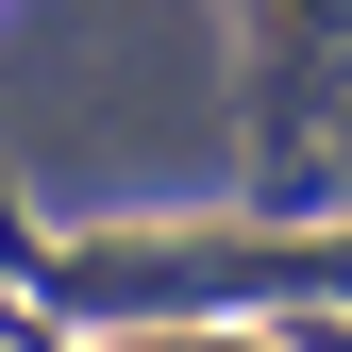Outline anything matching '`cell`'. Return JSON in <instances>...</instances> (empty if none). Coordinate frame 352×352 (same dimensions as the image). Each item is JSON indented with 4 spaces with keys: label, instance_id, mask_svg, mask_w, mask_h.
<instances>
[{
    "label": "cell",
    "instance_id": "cell-6",
    "mask_svg": "<svg viewBox=\"0 0 352 352\" xmlns=\"http://www.w3.org/2000/svg\"><path fill=\"white\" fill-rule=\"evenodd\" d=\"M0 352H34V336H0Z\"/></svg>",
    "mask_w": 352,
    "mask_h": 352
},
{
    "label": "cell",
    "instance_id": "cell-2",
    "mask_svg": "<svg viewBox=\"0 0 352 352\" xmlns=\"http://www.w3.org/2000/svg\"><path fill=\"white\" fill-rule=\"evenodd\" d=\"M252 185L352 201V0H252Z\"/></svg>",
    "mask_w": 352,
    "mask_h": 352
},
{
    "label": "cell",
    "instance_id": "cell-3",
    "mask_svg": "<svg viewBox=\"0 0 352 352\" xmlns=\"http://www.w3.org/2000/svg\"><path fill=\"white\" fill-rule=\"evenodd\" d=\"M285 352H352V319H302V336H285Z\"/></svg>",
    "mask_w": 352,
    "mask_h": 352
},
{
    "label": "cell",
    "instance_id": "cell-5",
    "mask_svg": "<svg viewBox=\"0 0 352 352\" xmlns=\"http://www.w3.org/2000/svg\"><path fill=\"white\" fill-rule=\"evenodd\" d=\"M34 352H67V336H34Z\"/></svg>",
    "mask_w": 352,
    "mask_h": 352
},
{
    "label": "cell",
    "instance_id": "cell-1",
    "mask_svg": "<svg viewBox=\"0 0 352 352\" xmlns=\"http://www.w3.org/2000/svg\"><path fill=\"white\" fill-rule=\"evenodd\" d=\"M34 285L67 302V319H168V302H352V235H285V218H235V235H84V252H34Z\"/></svg>",
    "mask_w": 352,
    "mask_h": 352
},
{
    "label": "cell",
    "instance_id": "cell-4",
    "mask_svg": "<svg viewBox=\"0 0 352 352\" xmlns=\"http://www.w3.org/2000/svg\"><path fill=\"white\" fill-rule=\"evenodd\" d=\"M168 352H252V336H168Z\"/></svg>",
    "mask_w": 352,
    "mask_h": 352
}]
</instances>
